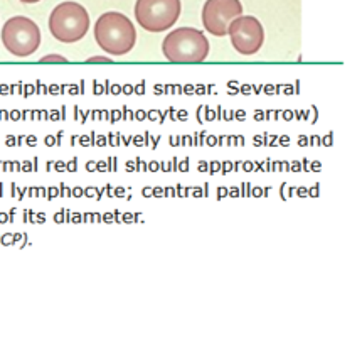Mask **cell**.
Here are the masks:
<instances>
[{
  "instance_id": "obj_22",
  "label": "cell",
  "mask_w": 357,
  "mask_h": 356,
  "mask_svg": "<svg viewBox=\"0 0 357 356\" xmlns=\"http://www.w3.org/2000/svg\"><path fill=\"white\" fill-rule=\"evenodd\" d=\"M115 194V196H119V198H123V194H125V189L123 188H116V191L113 193Z\"/></svg>"
},
{
  "instance_id": "obj_26",
  "label": "cell",
  "mask_w": 357,
  "mask_h": 356,
  "mask_svg": "<svg viewBox=\"0 0 357 356\" xmlns=\"http://www.w3.org/2000/svg\"><path fill=\"white\" fill-rule=\"evenodd\" d=\"M14 214H15V209H10V213H9V223H14Z\"/></svg>"
},
{
  "instance_id": "obj_9",
  "label": "cell",
  "mask_w": 357,
  "mask_h": 356,
  "mask_svg": "<svg viewBox=\"0 0 357 356\" xmlns=\"http://www.w3.org/2000/svg\"><path fill=\"white\" fill-rule=\"evenodd\" d=\"M88 64H93V63H105V64H109L113 63L112 58H108V56H93V58H88L86 59Z\"/></svg>"
},
{
  "instance_id": "obj_29",
  "label": "cell",
  "mask_w": 357,
  "mask_h": 356,
  "mask_svg": "<svg viewBox=\"0 0 357 356\" xmlns=\"http://www.w3.org/2000/svg\"><path fill=\"white\" fill-rule=\"evenodd\" d=\"M310 196H319V186H315L314 188V191H310Z\"/></svg>"
},
{
  "instance_id": "obj_34",
  "label": "cell",
  "mask_w": 357,
  "mask_h": 356,
  "mask_svg": "<svg viewBox=\"0 0 357 356\" xmlns=\"http://www.w3.org/2000/svg\"><path fill=\"white\" fill-rule=\"evenodd\" d=\"M194 196H202V193H201V191H199V188L196 189V191H194Z\"/></svg>"
},
{
  "instance_id": "obj_2",
  "label": "cell",
  "mask_w": 357,
  "mask_h": 356,
  "mask_svg": "<svg viewBox=\"0 0 357 356\" xmlns=\"http://www.w3.org/2000/svg\"><path fill=\"white\" fill-rule=\"evenodd\" d=\"M162 51L170 63L197 64L206 61L211 46L201 31L194 27H178L165 36Z\"/></svg>"
},
{
  "instance_id": "obj_24",
  "label": "cell",
  "mask_w": 357,
  "mask_h": 356,
  "mask_svg": "<svg viewBox=\"0 0 357 356\" xmlns=\"http://www.w3.org/2000/svg\"><path fill=\"white\" fill-rule=\"evenodd\" d=\"M153 196H164V191H162V189L160 188H155V189H153Z\"/></svg>"
},
{
  "instance_id": "obj_3",
  "label": "cell",
  "mask_w": 357,
  "mask_h": 356,
  "mask_svg": "<svg viewBox=\"0 0 357 356\" xmlns=\"http://www.w3.org/2000/svg\"><path fill=\"white\" fill-rule=\"evenodd\" d=\"M89 14L81 3L63 2L51 12L50 32L56 41L64 44L78 43L89 31Z\"/></svg>"
},
{
  "instance_id": "obj_6",
  "label": "cell",
  "mask_w": 357,
  "mask_h": 356,
  "mask_svg": "<svg viewBox=\"0 0 357 356\" xmlns=\"http://www.w3.org/2000/svg\"><path fill=\"white\" fill-rule=\"evenodd\" d=\"M228 34L233 47L239 54L253 56L265 43V29L253 15H239L229 24Z\"/></svg>"
},
{
  "instance_id": "obj_15",
  "label": "cell",
  "mask_w": 357,
  "mask_h": 356,
  "mask_svg": "<svg viewBox=\"0 0 357 356\" xmlns=\"http://www.w3.org/2000/svg\"><path fill=\"white\" fill-rule=\"evenodd\" d=\"M36 223H46V214L44 213L36 214Z\"/></svg>"
},
{
  "instance_id": "obj_5",
  "label": "cell",
  "mask_w": 357,
  "mask_h": 356,
  "mask_svg": "<svg viewBox=\"0 0 357 356\" xmlns=\"http://www.w3.org/2000/svg\"><path fill=\"white\" fill-rule=\"evenodd\" d=\"M181 0H137V22L149 32H164L177 22Z\"/></svg>"
},
{
  "instance_id": "obj_11",
  "label": "cell",
  "mask_w": 357,
  "mask_h": 356,
  "mask_svg": "<svg viewBox=\"0 0 357 356\" xmlns=\"http://www.w3.org/2000/svg\"><path fill=\"white\" fill-rule=\"evenodd\" d=\"M52 220H54V223H58V225L64 223V209H63V212L56 213V214H54V218H52Z\"/></svg>"
},
{
  "instance_id": "obj_25",
  "label": "cell",
  "mask_w": 357,
  "mask_h": 356,
  "mask_svg": "<svg viewBox=\"0 0 357 356\" xmlns=\"http://www.w3.org/2000/svg\"><path fill=\"white\" fill-rule=\"evenodd\" d=\"M307 194H308V191H307L305 188H300L298 189V196H307Z\"/></svg>"
},
{
  "instance_id": "obj_21",
  "label": "cell",
  "mask_w": 357,
  "mask_h": 356,
  "mask_svg": "<svg viewBox=\"0 0 357 356\" xmlns=\"http://www.w3.org/2000/svg\"><path fill=\"white\" fill-rule=\"evenodd\" d=\"M73 196H76V198H79V196H83V191H81V188H75L73 189Z\"/></svg>"
},
{
  "instance_id": "obj_10",
  "label": "cell",
  "mask_w": 357,
  "mask_h": 356,
  "mask_svg": "<svg viewBox=\"0 0 357 356\" xmlns=\"http://www.w3.org/2000/svg\"><path fill=\"white\" fill-rule=\"evenodd\" d=\"M0 245H3V246L14 245V240H12V235H9V233L0 235Z\"/></svg>"
},
{
  "instance_id": "obj_19",
  "label": "cell",
  "mask_w": 357,
  "mask_h": 356,
  "mask_svg": "<svg viewBox=\"0 0 357 356\" xmlns=\"http://www.w3.org/2000/svg\"><path fill=\"white\" fill-rule=\"evenodd\" d=\"M64 223H71V213L64 209Z\"/></svg>"
},
{
  "instance_id": "obj_4",
  "label": "cell",
  "mask_w": 357,
  "mask_h": 356,
  "mask_svg": "<svg viewBox=\"0 0 357 356\" xmlns=\"http://www.w3.org/2000/svg\"><path fill=\"white\" fill-rule=\"evenodd\" d=\"M2 43L10 54L27 58L40 46V31L38 24L29 17H12L2 27Z\"/></svg>"
},
{
  "instance_id": "obj_32",
  "label": "cell",
  "mask_w": 357,
  "mask_h": 356,
  "mask_svg": "<svg viewBox=\"0 0 357 356\" xmlns=\"http://www.w3.org/2000/svg\"><path fill=\"white\" fill-rule=\"evenodd\" d=\"M20 2L22 3H38V2H40V0H20Z\"/></svg>"
},
{
  "instance_id": "obj_27",
  "label": "cell",
  "mask_w": 357,
  "mask_h": 356,
  "mask_svg": "<svg viewBox=\"0 0 357 356\" xmlns=\"http://www.w3.org/2000/svg\"><path fill=\"white\" fill-rule=\"evenodd\" d=\"M231 196H233V198H236V196H239V191H238V188H233V189H231Z\"/></svg>"
},
{
  "instance_id": "obj_1",
  "label": "cell",
  "mask_w": 357,
  "mask_h": 356,
  "mask_svg": "<svg viewBox=\"0 0 357 356\" xmlns=\"http://www.w3.org/2000/svg\"><path fill=\"white\" fill-rule=\"evenodd\" d=\"M95 39L107 54L125 56L135 46L137 31L127 15L107 12L95 24Z\"/></svg>"
},
{
  "instance_id": "obj_18",
  "label": "cell",
  "mask_w": 357,
  "mask_h": 356,
  "mask_svg": "<svg viewBox=\"0 0 357 356\" xmlns=\"http://www.w3.org/2000/svg\"><path fill=\"white\" fill-rule=\"evenodd\" d=\"M120 212H119V209H116V212H113V221H116V223H121V220H120Z\"/></svg>"
},
{
  "instance_id": "obj_8",
  "label": "cell",
  "mask_w": 357,
  "mask_h": 356,
  "mask_svg": "<svg viewBox=\"0 0 357 356\" xmlns=\"http://www.w3.org/2000/svg\"><path fill=\"white\" fill-rule=\"evenodd\" d=\"M39 63H61V64H66L68 59L61 54H47L44 58H40Z\"/></svg>"
},
{
  "instance_id": "obj_28",
  "label": "cell",
  "mask_w": 357,
  "mask_h": 356,
  "mask_svg": "<svg viewBox=\"0 0 357 356\" xmlns=\"http://www.w3.org/2000/svg\"><path fill=\"white\" fill-rule=\"evenodd\" d=\"M142 194H144V196H152V191H150V188H145L144 191H142Z\"/></svg>"
},
{
  "instance_id": "obj_14",
  "label": "cell",
  "mask_w": 357,
  "mask_h": 356,
  "mask_svg": "<svg viewBox=\"0 0 357 356\" xmlns=\"http://www.w3.org/2000/svg\"><path fill=\"white\" fill-rule=\"evenodd\" d=\"M91 223V221H95V216H93V213H84L83 214V223Z\"/></svg>"
},
{
  "instance_id": "obj_17",
  "label": "cell",
  "mask_w": 357,
  "mask_h": 356,
  "mask_svg": "<svg viewBox=\"0 0 357 356\" xmlns=\"http://www.w3.org/2000/svg\"><path fill=\"white\" fill-rule=\"evenodd\" d=\"M56 196H58V189H56V188H51L50 194H47V200H52V198H56Z\"/></svg>"
},
{
  "instance_id": "obj_23",
  "label": "cell",
  "mask_w": 357,
  "mask_h": 356,
  "mask_svg": "<svg viewBox=\"0 0 357 356\" xmlns=\"http://www.w3.org/2000/svg\"><path fill=\"white\" fill-rule=\"evenodd\" d=\"M226 194H228V191H226L225 188H219V193H218V198H219V200H221L222 196H226Z\"/></svg>"
},
{
  "instance_id": "obj_12",
  "label": "cell",
  "mask_w": 357,
  "mask_h": 356,
  "mask_svg": "<svg viewBox=\"0 0 357 356\" xmlns=\"http://www.w3.org/2000/svg\"><path fill=\"white\" fill-rule=\"evenodd\" d=\"M71 223H83V214L73 213L71 214Z\"/></svg>"
},
{
  "instance_id": "obj_20",
  "label": "cell",
  "mask_w": 357,
  "mask_h": 356,
  "mask_svg": "<svg viewBox=\"0 0 357 356\" xmlns=\"http://www.w3.org/2000/svg\"><path fill=\"white\" fill-rule=\"evenodd\" d=\"M12 240H14V244H19V242L22 240V235H20V233H15V235H12Z\"/></svg>"
},
{
  "instance_id": "obj_30",
  "label": "cell",
  "mask_w": 357,
  "mask_h": 356,
  "mask_svg": "<svg viewBox=\"0 0 357 356\" xmlns=\"http://www.w3.org/2000/svg\"><path fill=\"white\" fill-rule=\"evenodd\" d=\"M263 194V191L259 188H255V191H253V196H261Z\"/></svg>"
},
{
  "instance_id": "obj_7",
  "label": "cell",
  "mask_w": 357,
  "mask_h": 356,
  "mask_svg": "<svg viewBox=\"0 0 357 356\" xmlns=\"http://www.w3.org/2000/svg\"><path fill=\"white\" fill-rule=\"evenodd\" d=\"M243 14L239 0H208L202 9V24L213 36L222 38L228 34L229 24Z\"/></svg>"
},
{
  "instance_id": "obj_16",
  "label": "cell",
  "mask_w": 357,
  "mask_h": 356,
  "mask_svg": "<svg viewBox=\"0 0 357 356\" xmlns=\"http://www.w3.org/2000/svg\"><path fill=\"white\" fill-rule=\"evenodd\" d=\"M7 221H9V214L7 213H0V223H7Z\"/></svg>"
},
{
  "instance_id": "obj_31",
  "label": "cell",
  "mask_w": 357,
  "mask_h": 356,
  "mask_svg": "<svg viewBox=\"0 0 357 356\" xmlns=\"http://www.w3.org/2000/svg\"><path fill=\"white\" fill-rule=\"evenodd\" d=\"M93 216H95V221H98V223H101V214L100 213H93Z\"/></svg>"
},
{
  "instance_id": "obj_13",
  "label": "cell",
  "mask_w": 357,
  "mask_h": 356,
  "mask_svg": "<svg viewBox=\"0 0 357 356\" xmlns=\"http://www.w3.org/2000/svg\"><path fill=\"white\" fill-rule=\"evenodd\" d=\"M101 223H113V213H105L101 216Z\"/></svg>"
},
{
  "instance_id": "obj_33",
  "label": "cell",
  "mask_w": 357,
  "mask_h": 356,
  "mask_svg": "<svg viewBox=\"0 0 357 356\" xmlns=\"http://www.w3.org/2000/svg\"><path fill=\"white\" fill-rule=\"evenodd\" d=\"M27 218H29V212H24V216H22L24 223H27Z\"/></svg>"
}]
</instances>
